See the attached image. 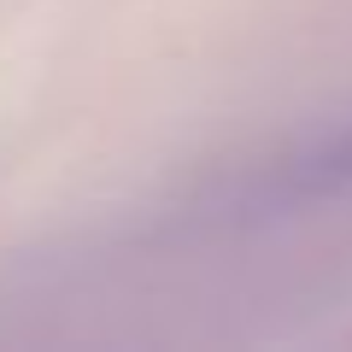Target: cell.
<instances>
[{
  "instance_id": "obj_1",
  "label": "cell",
  "mask_w": 352,
  "mask_h": 352,
  "mask_svg": "<svg viewBox=\"0 0 352 352\" xmlns=\"http://www.w3.org/2000/svg\"><path fill=\"white\" fill-rule=\"evenodd\" d=\"M340 200H352V124L311 129L241 164L200 200V212H212L217 223H270V217H300Z\"/></svg>"
}]
</instances>
